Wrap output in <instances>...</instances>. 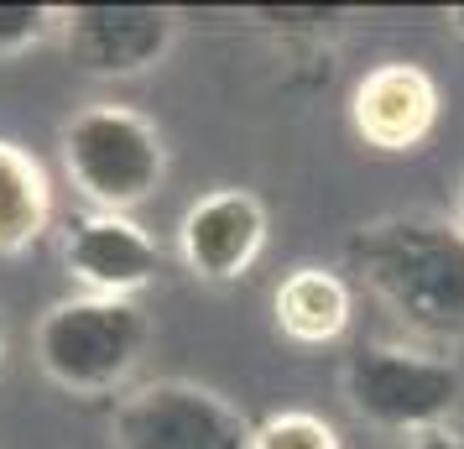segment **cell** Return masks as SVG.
<instances>
[{
	"label": "cell",
	"mask_w": 464,
	"mask_h": 449,
	"mask_svg": "<svg viewBox=\"0 0 464 449\" xmlns=\"http://www.w3.org/2000/svg\"><path fill=\"white\" fill-rule=\"evenodd\" d=\"M266 251V204L251 189H214L178 220V257L198 282H235Z\"/></svg>",
	"instance_id": "cell-9"
},
{
	"label": "cell",
	"mask_w": 464,
	"mask_h": 449,
	"mask_svg": "<svg viewBox=\"0 0 464 449\" xmlns=\"http://www.w3.org/2000/svg\"><path fill=\"white\" fill-rule=\"evenodd\" d=\"M115 449H251L256 424L198 382H147L115 407Z\"/></svg>",
	"instance_id": "cell-5"
},
{
	"label": "cell",
	"mask_w": 464,
	"mask_h": 449,
	"mask_svg": "<svg viewBox=\"0 0 464 449\" xmlns=\"http://www.w3.org/2000/svg\"><path fill=\"white\" fill-rule=\"evenodd\" d=\"M53 225V178L26 147L0 136V257H22Z\"/></svg>",
	"instance_id": "cell-11"
},
{
	"label": "cell",
	"mask_w": 464,
	"mask_h": 449,
	"mask_svg": "<svg viewBox=\"0 0 464 449\" xmlns=\"http://www.w3.org/2000/svg\"><path fill=\"white\" fill-rule=\"evenodd\" d=\"M276 329L293 345H334L350 329L355 293L334 267H293L272 293Z\"/></svg>",
	"instance_id": "cell-10"
},
{
	"label": "cell",
	"mask_w": 464,
	"mask_h": 449,
	"mask_svg": "<svg viewBox=\"0 0 464 449\" xmlns=\"http://www.w3.org/2000/svg\"><path fill=\"white\" fill-rule=\"evenodd\" d=\"M63 267L79 293L141 303V293L162 278V246L136 214L84 210L63 230Z\"/></svg>",
	"instance_id": "cell-7"
},
{
	"label": "cell",
	"mask_w": 464,
	"mask_h": 449,
	"mask_svg": "<svg viewBox=\"0 0 464 449\" xmlns=\"http://www.w3.org/2000/svg\"><path fill=\"white\" fill-rule=\"evenodd\" d=\"M151 345V314L136 298L68 293L37 319L32 350L53 386L73 397H105L136 376Z\"/></svg>",
	"instance_id": "cell-2"
},
{
	"label": "cell",
	"mask_w": 464,
	"mask_h": 449,
	"mask_svg": "<svg viewBox=\"0 0 464 449\" xmlns=\"http://www.w3.org/2000/svg\"><path fill=\"white\" fill-rule=\"evenodd\" d=\"M178 32H183V16L172 5H63L58 43L84 79L115 84L168 63Z\"/></svg>",
	"instance_id": "cell-6"
},
{
	"label": "cell",
	"mask_w": 464,
	"mask_h": 449,
	"mask_svg": "<svg viewBox=\"0 0 464 449\" xmlns=\"http://www.w3.org/2000/svg\"><path fill=\"white\" fill-rule=\"evenodd\" d=\"M68 183L89 199V210L130 214L168 183V142L141 110L115 100H89L58 131Z\"/></svg>",
	"instance_id": "cell-3"
},
{
	"label": "cell",
	"mask_w": 464,
	"mask_h": 449,
	"mask_svg": "<svg viewBox=\"0 0 464 449\" xmlns=\"http://www.w3.org/2000/svg\"><path fill=\"white\" fill-rule=\"evenodd\" d=\"M251 449H344V444H339V428L329 418L287 407V413H272V418L256 424Z\"/></svg>",
	"instance_id": "cell-13"
},
{
	"label": "cell",
	"mask_w": 464,
	"mask_h": 449,
	"mask_svg": "<svg viewBox=\"0 0 464 449\" xmlns=\"http://www.w3.org/2000/svg\"><path fill=\"white\" fill-rule=\"evenodd\" d=\"M449 32L464 43V5H449Z\"/></svg>",
	"instance_id": "cell-15"
},
{
	"label": "cell",
	"mask_w": 464,
	"mask_h": 449,
	"mask_svg": "<svg viewBox=\"0 0 464 449\" xmlns=\"http://www.w3.org/2000/svg\"><path fill=\"white\" fill-rule=\"evenodd\" d=\"M459 225H464V189H459Z\"/></svg>",
	"instance_id": "cell-17"
},
{
	"label": "cell",
	"mask_w": 464,
	"mask_h": 449,
	"mask_svg": "<svg viewBox=\"0 0 464 449\" xmlns=\"http://www.w3.org/2000/svg\"><path fill=\"white\" fill-rule=\"evenodd\" d=\"M401 449H464V434H454V428H428V434H412Z\"/></svg>",
	"instance_id": "cell-14"
},
{
	"label": "cell",
	"mask_w": 464,
	"mask_h": 449,
	"mask_svg": "<svg viewBox=\"0 0 464 449\" xmlns=\"http://www.w3.org/2000/svg\"><path fill=\"white\" fill-rule=\"evenodd\" d=\"M63 32V5L43 0H0V58H22Z\"/></svg>",
	"instance_id": "cell-12"
},
{
	"label": "cell",
	"mask_w": 464,
	"mask_h": 449,
	"mask_svg": "<svg viewBox=\"0 0 464 449\" xmlns=\"http://www.w3.org/2000/svg\"><path fill=\"white\" fill-rule=\"evenodd\" d=\"M443 115V94L439 79L422 63L392 58V63L365 68L350 89V131L371 151L401 157V151H418Z\"/></svg>",
	"instance_id": "cell-8"
},
{
	"label": "cell",
	"mask_w": 464,
	"mask_h": 449,
	"mask_svg": "<svg viewBox=\"0 0 464 449\" xmlns=\"http://www.w3.org/2000/svg\"><path fill=\"white\" fill-rule=\"evenodd\" d=\"M0 361H5V324H0Z\"/></svg>",
	"instance_id": "cell-16"
},
{
	"label": "cell",
	"mask_w": 464,
	"mask_h": 449,
	"mask_svg": "<svg viewBox=\"0 0 464 449\" xmlns=\"http://www.w3.org/2000/svg\"><path fill=\"white\" fill-rule=\"evenodd\" d=\"M344 397L371 428L412 439L428 428H449L464 397V371L428 345L376 340L344 361Z\"/></svg>",
	"instance_id": "cell-4"
},
{
	"label": "cell",
	"mask_w": 464,
	"mask_h": 449,
	"mask_svg": "<svg viewBox=\"0 0 464 449\" xmlns=\"http://www.w3.org/2000/svg\"><path fill=\"white\" fill-rule=\"evenodd\" d=\"M344 267L412 340H433V345L464 340L459 214L454 220L433 210L381 214L344 240Z\"/></svg>",
	"instance_id": "cell-1"
}]
</instances>
